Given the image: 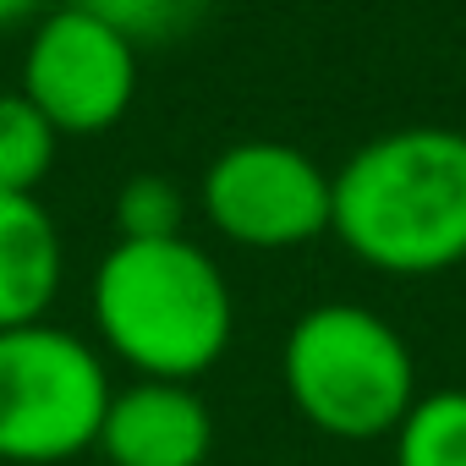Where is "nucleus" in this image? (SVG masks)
Here are the masks:
<instances>
[{
	"label": "nucleus",
	"instance_id": "f257e3e1",
	"mask_svg": "<svg viewBox=\"0 0 466 466\" xmlns=\"http://www.w3.org/2000/svg\"><path fill=\"white\" fill-rule=\"evenodd\" d=\"M335 237L384 275L466 264V132L400 127L335 170Z\"/></svg>",
	"mask_w": 466,
	"mask_h": 466
},
{
	"label": "nucleus",
	"instance_id": "f03ea898",
	"mask_svg": "<svg viewBox=\"0 0 466 466\" xmlns=\"http://www.w3.org/2000/svg\"><path fill=\"white\" fill-rule=\"evenodd\" d=\"M94 329L143 379L192 384L237 329L225 269L187 237L116 242L94 269Z\"/></svg>",
	"mask_w": 466,
	"mask_h": 466
},
{
	"label": "nucleus",
	"instance_id": "7ed1b4c3",
	"mask_svg": "<svg viewBox=\"0 0 466 466\" xmlns=\"http://www.w3.org/2000/svg\"><path fill=\"white\" fill-rule=\"evenodd\" d=\"M280 379L319 433L329 439H384L417 400L411 346L390 319L357 302L308 308L280 346Z\"/></svg>",
	"mask_w": 466,
	"mask_h": 466
},
{
	"label": "nucleus",
	"instance_id": "20e7f679",
	"mask_svg": "<svg viewBox=\"0 0 466 466\" xmlns=\"http://www.w3.org/2000/svg\"><path fill=\"white\" fill-rule=\"evenodd\" d=\"M105 357L56 324L0 329V461L61 466L99 444L110 406Z\"/></svg>",
	"mask_w": 466,
	"mask_h": 466
},
{
	"label": "nucleus",
	"instance_id": "39448f33",
	"mask_svg": "<svg viewBox=\"0 0 466 466\" xmlns=\"http://www.w3.org/2000/svg\"><path fill=\"white\" fill-rule=\"evenodd\" d=\"M198 203L225 242L253 253H291L319 242L335 219V176L297 143L253 137L208 159Z\"/></svg>",
	"mask_w": 466,
	"mask_h": 466
},
{
	"label": "nucleus",
	"instance_id": "423d86ee",
	"mask_svg": "<svg viewBox=\"0 0 466 466\" xmlns=\"http://www.w3.org/2000/svg\"><path fill=\"white\" fill-rule=\"evenodd\" d=\"M23 94L61 137H99L137 99V45L83 6L45 12L23 50Z\"/></svg>",
	"mask_w": 466,
	"mask_h": 466
},
{
	"label": "nucleus",
	"instance_id": "0eeeda50",
	"mask_svg": "<svg viewBox=\"0 0 466 466\" xmlns=\"http://www.w3.org/2000/svg\"><path fill=\"white\" fill-rule=\"evenodd\" d=\"M99 450L110 466H203L214 450L208 400L176 379H137L110 395Z\"/></svg>",
	"mask_w": 466,
	"mask_h": 466
},
{
	"label": "nucleus",
	"instance_id": "6e6552de",
	"mask_svg": "<svg viewBox=\"0 0 466 466\" xmlns=\"http://www.w3.org/2000/svg\"><path fill=\"white\" fill-rule=\"evenodd\" d=\"M66 248L34 192H0V329H23L61 297Z\"/></svg>",
	"mask_w": 466,
	"mask_h": 466
},
{
	"label": "nucleus",
	"instance_id": "1a4fd4ad",
	"mask_svg": "<svg viewBox=\"0 0 466 466\" xmlns=\"http://www.w3.org/2000/svg\"><path fill=\"white\" fill-rule=\"evenodd\" d=\"M395 466H466V390L411 400L395 428Z\"/></svg>",
	"mask_w": 466,
	"mask_h": 466
},
{
	"label": "nucleus",
	"instance_id": "9d476101",
	"mask_svg": "<svg viewBox=\"0 0 466 466\" xmlns=\"http://www.w3.org/2000/svg\"><path fill=\"white\" fill-rule=\"evenodd\" d=\"M61 132L34 110L23 88L0 94V192H34L56 165Z\"/></svg>",
	"mask_w": 466,
	"mask_h": 466
},
{
	"label": "nucleus",
	"instance_id": "9b49d317",
	"mask_svg": "<svg viewBox=\"0 0 466 466\" xmlns=\"http://www.w3.org/2000/svg\"><path fill=\"white\" fill-rule=\"evenodd\" d=\"M110 219H116V242H170V237H181L187 192L170 176L143 170V176L121 181Z\"/></svg>",
	"mask_w": 466,
	"mask_h": 466
},
{
	"label": "nucleus",
	"instance_id": "f8f14e48",
	"mask_svg": "<svg viewBox=\"0 0 466 466\" xmlns=\"http://www.w3.org/2000/svg\"><path fill=\"white\" fill-rule=\"evenodd\" d=\"M72 6L94 12L132 45H170L208 17L214 0H72Z\"/></svg>",
	"mask_w": 466,
	"mask_h": 466
},
{
	"label": "nucleus",
	"instance_id": "ddd939ff",
	"mask_svg": "<svg viewBox=\"0 0 466 466\" xmlns=\"http://www.w3.org/2000/svg\"><path fill=\"white\" fill-rule=\"evenodd\" d=\"M45 17V0H0V34H12V28H28Z\"/></svg>",
	"mask_w": 466,
	"mask_h": 466
}]
</instances>
